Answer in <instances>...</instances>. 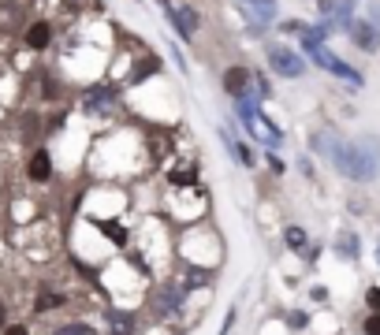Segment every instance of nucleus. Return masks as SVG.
<instances>
[{
	"instance_id": "obj_1",
	"label": "nucleus",
	"mask_w": 380,
	"mask_h": 335,
	"mask_svg": "<svg viewBox=\"0 0 380 335\" xmlns=\"http://www.w3.org/2000/svg\"><path fill=\"white\" fill-rule=\"evenodd\" d=\"M187 302H190V291L183 287V279L176 272L172 276H161L146 291V309H149V317L157 320V324H176L179 313L187 309Z\"/></svg>"
},
{
	"instance_id": "obj_2",
	"label": "nucleus",
	"mask_w": 380,
	"mask_h": 335,
	"mask_svg": "<svg viewBox=\"0 0 380 335\" xmlns=\"http://www.w3.org/2000/svg\"><path fill=\"white\" fill-rule=\"evenodd\" d=\"M265 63H269V71L280 75V79H302L309 71L306 56L295 53V45H287V42H265Z\"/></svg>"
},
{
	"instance_id": "obj_3",
	"label": "nucleus",
	"mask_w": 380,
	"mask_h": 335,
	"mask_svg": "<svg viewBox=\"0 0 380 335\" xmlns=\"http://www.w3.org/2000/svg\"><path fill=\"white\" fill-rule=\"evenodd\" d=\"M235 4H239V15L254 37H265V30L276 23V11H280L276 0H235Z\"/></svg>"
},
{
	"instance_id": "obj_4",
	"label": "nucleus",
	"mask_w": 380,
	"mask_h": 335,
	"mask_svg": "<svg viewBox=\"0 0 380 335\" xmlns=\"http://www.w3.org/2000/svg\"><path fill=\"white\" fill-rule=\"evenodd\" d=\"M82 112L86 115H116L120 112V86L94 82L82 89Z\"/></svg>"
},
{
	"instance_id": "obj_5",
	"label": "nucleus",
	"mask_w": 380,
	"mask_h": 335,
	"mask_svg": "<svg viewBox=\"0 0 380 335\" xmlns=\"http://www.w3.org/2000/svg\"><path fill=\"white\" fill-rule=\"evenodd\" d=\"M309 60L317 63L321 71H329V75H336V79H343V82H350V86H355V89H362V86H365V75H362L358 68H350L347 60H339V56L332 53L329 45L313 49V53H309Z\"/></svg>"
},
{
	"instance_id": "obj_6",
	"label": "nucleus",
	"mask_w": 380,
	"mask_h": 335,
	"mask_svg": "<svg viewBox=\"0 0 380 335\" xmlns=\"http://www.w3.org/2000/svg\"><path fill=\"white\" fill-rule=\"evenodd\" d=\"M355 8H358V0H317V23H324L332 34L336 30H343L355 23Z\"/></svg>"
},
{
	"instance_id": "obj_7",
	"label": "nucleus",
	"mask_w": 380,
	"mask_h": 335,
	"mask_svg": "<svg viewBox=\"0 0 380 335\" xmlns=\"http://www.w3.org/2000/svg\"><path fill=\"white\" fill-rule=\"evenodd\" d=\"M101 320H104V335H138V328H142V317L123 305L101 309Z\"/></svg>"
},
{
	"instance_id": "obj_8",
	"label": "nucleus",
	"mask_w": 380,
	"mask_h": 335,
	"mask_svg": "<svg viewBox=\"0 0 380 335\" xmlns=\"http://www.w3.org/2000/svg\"><path fill=\"white\" fill-rule=\"evenodd\" d=\"M220 86H224V94L231 101L257 94V89H254V71L243 68V63H231V68H224V79H220Z\"/></svg>"
},
{
	"instance_id": "obj_9",
	"label": "nucleus",
	"mask_w": 380,
	"mask_h": 335,
	"mask_svg": "<svg viewBox=\"0 0 380 335\" xmlns=\"http://www.w3.org/2000/svg\"><path fill=\"white\" fill-rule=\"evenodd\" d=\"M164 19L172 23V30L183 37V42H194V34L202 30V11L198 8H190V4H183V8H172V11H164Z\"/></svg>"
},
{
	"instance_id": "obj_10",
	"label": "nucleus",
	"mask_w": 380,
	"mask_h": 335,
	"mask_svg": "<svg viewBox=\"0 0 380 335\" xmlns=\"http://www.w3.org/2000/svg\"><path fill=\"white\" fill-rule=\"evenodd\" d=\"M90 224H94L116 250H123V253L130 250V227L120 220V216H90Z\"/></svg>"
},
{
	"instance_id": "obj_11",
	"label": "nucleus",
	"mask_w": 380,
	"mask_h": 335,
	"mask_svg": "<svg viewBox=\"0 0 380 335\" xmlns=\"http://www.w3.org/2000/svg\"><path fill=\"white\" fill-rule=\"evenodd\" d=\"M168 187H172V190H194V187H202L198 160H176L172 168H168Z\"/></svg>"
},
{
	"instance_id": "obj_12",
	"label": "nucleus",
	"mask_w": 380,
	"mask_h": 335,
	"mask_svg": "<svg viewBox=\"0 0 380 335\" xmlns=\"http://www.w3.org/2000/svg\"><path fill=\"white\" fill-rule=\"evenodd\" d=\"M52 172H56V164H52V153L45 149V146H37L30 157H26V179H30V183H49L52 179Z\"/></svg>"
},
{
	"instance_id": "obj_13",
	"label": "nucleus",
	"mask_w": 380,
	"mask_h": 335,
	"mask_svg": "<svg viewBox=\"0 0 380 335\" xmlns=\"http://www.w3.org/2000/svg\"><path fill=\"white\" fill-rule=\"evenodd\" d=\"M347 37H350V42H355V45L362 49V53H369V56L380 49V30L373 27L369 19H358V15H355V23L347 27Z\"/></svg>"
},
{
	"instance_id": "obj_14",
	"label": "nucleus",
	"mask_w": 380,
	"mask_h": 335,
	"mask_svg": "<svg viewBox=\"0 0 380 335\" xmlns=\"http://www.w3.org/2000/svg\"><path fill=\"white\" fill-rule=\"evenodd\" d=\"M332 250H336V257H339V261H355V265H358V257H362V239H358V231L343 227V231L336 235Z\"/></svg>"
},
{
	"instance_id": "obj_15",
	"label": "nucleus",
	"mask_w": 380,
	"mask_h": 335,
	"mask_svg": "<svg viewBox=\"0 0 380 335\" xmlns=\"http://www.w3.org/2000/svg\"><path fill=\"white\" fill-rule=\"evenodd\" d=\"M23 45L34 49V53H45V49L52 45V23H49V19L30 23V27H26V34H23Z\"/></svg>"
},
{
	"instance_id": "obj_16",
	"label": "nucleus",
	"mask_w": 380,
	"mask_h": 335,
	"mask_svg": "<svg viewBox=\"0 0 380 335\" xmlns=\"http://www.w3.org/2000/svg\"><path fill=\"white\" fill-rule=\"evenodd\" d=\"M161 71H164L161 60H157L153 53H142L135 60V68H130V75H127V86H138L142 79H153V75H161Z\"/></svg>"
},
{
	"instance_id": "obj_17",
	"label": "nucleus",
	"mask_w": 380,
	"mask_h": 335,
	"mask_svg": "<svg viewBox=\"0 0 380 335\" xmlns=\"http://www.w3.org/2000/svg\"><path fill=\"white\" fill-rule=\"evenodd\" d=\"M63 305H68V294L52 291V287H42V291H37V298H34V313L45 317V313H56V309H63Z\"/></svg>"
},
{
	"instance_id": "obj_18",
	"label": "nucleus",
	"mask_w": 380,
	"mask_h": 335,
	"mask_svg": "<svg viewBox=\"0 0 380 335\" xmlns=\"http://www.w3.org/2000/svg\"><path fill=\"white\" fill-rule=\"evenodd\" d=\"M306 246H309L306 227H302V224H287V227H283V250H291V253L302 257V253H306Z\"/></svg>"
},
{
	"instance_id": "obj_19",
	"label": "nucleus",
	"mask_w": 380,
	"mask_h": 335,
	"mask_svg": "<svg viewBox=\"0 0 380 335\" xmlns=\"http://www.w3.org/2000/svg\"><path fill=\"white\" fill-rule=\"evenodd\" d=\"M52 335H101L90 320H68V324H60Z\"/></svg>"
},
{
	"instance_id": "obj_20",
	"label": "nucleus",
	"mask_w": 380,
	"mask_h": 335,
	"mask_svg": "<svg viewBox=\"0 0 380 335\" xmlns=\"http://www.w3.org/2000/svg\"><path fill=\"white\" fill-rule=\"evenodd\" d=\"M283 324L291 328V331H306V328H309V313H306V309H287V313H283Z\"/></svg>"
},
{
	"instance_id": "obj_21",
	"label": "nucleus",
	"mask_w": 380,
	"mask_h": 335,
	"mask_svg": "<svg viewBox=\"0 0 380 335\" xmlns=\"http://www.w3.org/2000/svg\"><path fill=\"white\" fill-rule=\"evenodd\" d=\"M235 160H239L243 168H254V164H257V160H254V149L246 146L243 138H235Z\"/></svg>"
},
{
	"instance_id": "obj_22",
	"label": "nucleus",
	"mask_w": 380,
	"mask_h": 335,
	"mask_svg": "<svg viewBox=\"0 0 380 335\" xmlns=\"http://www.w3.org/2000/svg\"><path fill=\"white\" fill-rule=\"evenodd\" d=\"M254 89H257V97H261V101H269V97H272V82H269L261 71H254Z\"/></svg>"
},
{
	"instance_id": "obj_23",
	"label": "nucleus",
	"mask_w": 380,
	"mask_h": 335,
	"mask_svg": "<svg viewBox=\"0 0 380 335\" xmlns=\"http://www.w3.org/2000/svg\"><path fill=\"white\" fill-rule=\"evenodd\" d=\"M280 30H283V34H298V37H302V34L309 30V23H302V19H283V23H280Z\"/></svg>"
},
{
	"instance_id": "obj_24",
	"label": "nucleus",
	"mask_w": 380,
	"mask_h": 335,
	"mask_svg": "<svg viewBox=\"0 0 380 335\" xmlns=\"http://www.w3.org/2000/svg\"><path fill=\"white\" fill-rule=\"evenodd\" d=\"M362 335H380V313H365L362 317Z\"/></svg>"
},
{
	"instance_id": "obj_25",
	"label": "nucleus",
	"mask_w": 380,
	"mask_h": 335,
	"mask_svg": "<svg viewBox=\"0 0 380 335\" xmlns=\"http://www.w3.org/2000/svg\"><path fill=\"white\" fill-rule=\"evenodd\" d=\"M365 309H369V313H380V283H373V287L365 291Z\"/></svg>"
},
{
	"instance_id": "obj_26",
	"label": "nucleus",
	"mask_w": 380,
	"mask_h": 335,
	"mask_svg": "<svg viewBox=\"0 0 380 335\" xmlns=\"http://www.w3.org/2000/svg\"><path fill=\"white\" fill-rule=\"evenodd\" d=\"M265 160H269V172H272V175H283V172H287V164L280 160V153H276V149H269V153H265Z\"/></svg>"
},
{
	"instance_id": "obj_27",
	"label": "nucleus",
	"mask_w": 380,
	"mask_h": 335,
	"mask_svg": "<svg viewBox=\"0 0 380 335\" xmlns=\"http://www.w3.org/2000/svg\"><path fill=\"white\" fill-rule=\"evenodd\" d=\"M309 298H313V302H324V305H329V298H332V294H329V287L313 283V287H309Z\"/></svg>"
},
{
	"instance_id": "obj_28",
	"label": "nucleus",
	"mask_w": 380,
	"mask_h": 335,
	"mask_svg": "<svg viewBox=\"0 0 380 335\" xmlns=\"http://www.w3.org/2000/svg\"><path fill=\"white\" fill-rule=\"evenodd\" d=\"M235 320H239V313H235V305H231V309H228V317H224V324H220V331H216V335H231Z\"/></svg>"
},
{
	"instance_id": "obj_29",
	"label": "nucleus",
	"mask_w": 380,
	"mask_h": 335,
	"mask_svg": "<svg viewBox=\"0 0 380 335\" xmlns=\"http://www.w3.org/2000/svg\"><path fill=\"white\" fill-rule=\"evenodd\" d=\"M321 250H324L321 242H309V246H306V253H302V257H306V265H317V257H321Z\"/></svg>"
},
{
	"instance_id": "obj_30",
	"label": "nucleus",
	"mask_w": 380,
	"mask_h": 335,
	"mask_svg": "<svg viewBox=\"0 0 380 335\" xmlns=\"http://www.w3.org/2000/svg\"><path fill=\"white\" fill-rule=\"evenodd\" d=\"M365 8H369V23H373V27L380 30V0H369Z\"/></svg>"
},
{
	"instance_id": "obj_31",
	"label": "nucleus",
	"mask_w": 380,
	"mask_h": 335,
	"mask_svg": "<svg viewBox=\"0 0 380 335\" xmlns=\"http://www.w3.org/2000/svg\"><path fill=\"white\" fill-rule=\"evenodd\" d=\"M0 335H34L30 328H26V324H8L4 331H0Z\"/></svg>"
},
{
	"instance_id": "obj_32",
	"label": "nucleus",
	"mask_w": 380,
	"mask_h": 335,
	"mask_svg": "<svg viewBox=\"0 0 380 335\" xmlns=\"http://www.w3.org/2000/svg\"><path fill=\"white\" fill-rule=\"evenodd\" d=\"M298 172H302L306 179H313V160L309 157H298Z\"/></svg>"
},
{
	"instance_id": "obj_33",
	"label": "nucleus",
	"mask_w": 380,
	"mask_h": 335,
	"mask_svg": "<svg viewBox=\"0 0 380 335\" xmlns=\"http://www.w3.org/2000/svg\"><path fill=\"white\" fill-rule=\"evenodd\" d=\"M8 317H11V313H8V302H4V298H0V331H4V328H8Z\"/></svg>"
},
{
	"instance_id": "obj_34",
	"label": "nucleus",
	"mask_w": 380,
	"mask_h": 335,
	"mask_svg": "<svg viewBox=\"0 0 380 335\" xmlns=\"http://www.w3.org/2000/svg\"><path fill=\"white\" fill-rule=\"evenodd\" d=\"M157 4H161L164 11H172V8H176V4H172V0H157Z\"/></svg>"
},
{
	"instance_id": "obj_35",
	"label": "nucleus",
	"mask_w": 380,
	"mask_h": 335,
	"mask_svg": "<svg viewBox=\"0 0 380 335\" xmlns=\"http://www.w3.org/2000/svg\"><path fill=\"white\" fill-rule=\"evenodd\" d=\"M373 257H376V265H380V246H376V253H373Z\"/></svg>"
}]
</instances>
